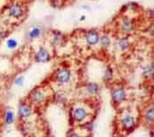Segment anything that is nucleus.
<instances>
[{
	"label": "nucleus",
	"mask_w": 154,
	"mask_h": 137,
	"mask_svg": "<svg viewBox=\"0 0 154 137\" xmlns=\"http://www.w3.org/2000/svg\"><path fill=\"white\" fill-rule=\"evenodd\" d=\"M70 78H71V72L66 68L60 69L57 74V79L61 84L67 83L70 80Z\"/></svg>",
	"instance_id": "obj_1"
},
{
	"label": "nucleus",
	"mask_w": 154,
	"mask_h": 137,
	"mask_svg": "<svg viewBox=\"0 0 154 137\" xmlns=\"http://www.w3.org/2000/svg\"><path fill=\"white\" fill-rule=\"evenodd\" d=\"M49 59H50V56H49L48 52L44 48H41L38 51V53L36 54L35 60L38 62H42V63L47 62L49 61Z\"/></svg>",
	"instance_id": "obj_2"
},
{
	"label": "nucleus",
	"mask_w": 154,
	"mask_h": 137,
	"mask_svg": "<svg viewBox=\"0 0 154 137\" xmlns=\"http://www.w3.org/2000/svg\"><path fill=\"white\" fill-rule=\"evenodd\" d=\"M99 34L97 32L95 31H90L88 32L86 36H85V40H86V42L87 44L91 46H94L96 45L98 42H99Z\"/></svg>",
	"instance_id": "obj_3"
},
{
	"label": "nucleus",
	"mask_w": 154,
	"mask_h": 137,
	"mask_svg": "<svg viewBox=\"0 0 154 137\" xmlns=\"http://www.w3.org/2000/svg\"><path fill=\"white\" fill-rule=\"evenodd\" d=\"M126 99V92L124 89L118 88L113 91V99L116 102H122Z\"/></svg>",
	"instance_id": "obj_4"
},
{
	"label": "nucleus",
	"mask_w": 154,
	"mask_h": 137,
	"mask_svg": "<svg viewBox=\"0 0 154 137\" xmlns=\"http://www.w3.org/2000/svg\"><path fill=\"white\" fill-rule=\"evenodd\" d=\"M9 14H10V16H12L13 18L19 19V18H20L23 15V10H22L20 5H12V7L10 8Z\"/></svg>",
	"instance_id": "obj_5"
},
{
	"label": "nucleus",
	"mask_w": 154,
	"mask_h": 137,
	"mask_svg": "<svg viewBox=\"0 0 154 137\" xmlns=\"http://www.w3.org/2000/svg\"><path fill=\"white\" fill-rule=\"evenodd\" d=\"M122 126L124 127V129H126L127 131L128 130H132L133 126L135 125V120L133 117L131 116H125L122 120Z\"/></svg>",
	"instance_id": "obj_6"
},
{
	"label": "nucleus",
	"mask_w": 154,
	"mask_h": 137,
	"mask_svg": "<svg viewBox=\"0 0 154 137\" xmlns=\"http://www.w3.org/2000/svg\"><path fill=\"white\" fill-rule=\"evenodd\" d=\"M73 116H74V119L77 120V121H82L86 117V112L85 110L81 108V107H79L77 108L74 113H73Z\"/></svg>",
	"instance_id": "obj_7"
},
{
	"label": "nucleus",
	"mask_w": 154,
	"mask_h": 137,
	"mask_svg": "<svg viewBox=\"0 0 154 137\" xmlns=\"http://www.w3.org/2000/svg\"><path fill=\"white\" fill-rule=\"evenodd\" d=\"M31 113H32L31 108L26 105H20V106L19 107V114L21 117H24V118L28 117L31 115Z\"/></svg>",
	"instance_id": "obj_8"
},
{
	"label": "nucleus",
	"mask_w": 154,
	"mask_h": 137,
	"mask_svg": "<svg viewBox=\"0 0 154 137\" xmlns=\"http://www.w3.org/2000/svg\"><path fill=\"white\" fill-rule=\"evenodd\" d=\"M31 99H32V100H33L34 102L40 103L44 100L45 95H44L42 91H33L32 94H31Z\"/></svg>",
	"instance_id": "obj_9"
},
{
	"label": "nucleus",
	"mask_w": 154,
	"mask_h": 137,
	"mask_svg": "<svg viewBox=\"0 0 154 137\" xmlns=\"http://www.w3.org/2000/svg\"><path fill=\"white\" fill-rule=\"evenodd\" d=\"M122 29L126 32V33H130L133 30V23L131 20L129 19H124L122 23Z\"/></svg>",
	"instance_id": "obj_10"
},
{
	"label": "nucleus",
	"mask_w": 154,
	"mask_h": 137,
	"mask_svg": "<svg viewBox=\"0 0 154 137\" xmlns=\"http://www.w3.org/2000/svg\"><path fill=\"white\" fill-rule=\"evenodd\" d=\"M86 90L87 91L90 93V94H96L98 91H99V86H98V84H94V83H91V84H89L88 85H87V87H86Z\"/></svg>",
	"instance_id": "obj_11"
},
{
	"label": "nucleus",
	"mask_w": 154,
	"mask_h": 137,
	"mask_svg": "<svg viewBox=\"0 0 154 137\" xmlns=\"http://www.w3.org/2000/svg\"><path fill=\"white\" fill-rule=\"evenodd\" d=\"M41 33H42V30L40 27H35L33 28L30 33H29V37L31 39H35V38H38L40 35H41Z\"/></svg>",
	"instance_id": "obj_12"
},
{
	"label": "nucleus",
	"mask_w": 154,
	"mask_h": 137,
	"mask_svg": "<svg viewBox=\"0 0 154 137\" xmlns=\"http://www.w3.org/2000/svg\"><path fill=\"white\" fill-rule=\"evenodd\" d=\"M143 75H145L146 77H153V65L152 63L150 64V66H147L146 68H143Z\"/></svg>",
	"instance_id": "obj_13"
},
{
	"label": "nucleus",
	"mask_w": 154,
	"mask_h": 137,
	"mask_svg": "<svg viewBox=\"0 0 154 137\" xmlns=\"http://www.w3.org/2000/svg\"><path fill=\"white\" fill-rule=\"evenodd\" d=\"M118 46L119 47L122 49V50H125L129 47L130 43H129V41L127 39H121L118 41Z\"/></svg>",
	"instance_id": "obj_14"
},
{
	"label": "nucleus",
	"mask_w": 154,
	"mask_h": 137,
	"mask_svg": "<svg viewBox=\"0 0 154 137\" xmlns=\"http://www.w3.org/2000/svg\"><path fill=\"white\" fill-rule=\"evenodd\" d=\"M14 120V114L12 111H8L5 114V121L7 124H12Z\"/></svg>",
	"instance_id": "obj_15"
},
{
	"label": "nucleus",
	"mask_w": 154,
	"mask_h": 137,
	"mask_svg": "<svg viewBox=\"0 0 154 137\" xmlns=\"http://www.w3.org/2000/svg\"><path fill=\"white\" fill-rule=\"evenodd\" d=\"M100 44L103 46V47H108V46L110 45V39H109V37L107 36V35H103V36H101V38H100Z\"/></svg>",
	"instance_id": "obj_16"
},
{
	"label": "nucleus",
	"mask_w": 154,
	"mask_h": 137,
	"mask_svg": "<svg viewBox=\"0 0 154 137\" xmlns=\"http://www.w3.org/2000/svg\"><path fill=\"white\" fill-rule=\"evenodd\" d=\"M6 46H7L8 48L13 49L18 46V41L16 40H14V39H10V40H8L6 41Z\"/></svg>",
	"instance_id": "obj_17"
},
{
	"label": "nucleus",
	"mask_w": 154,
	"mask_h": 137,
	"mask_svg": "<svg viewBox=\"0 0 154 137\" xmlns=\"http://www.w3.org/2000/svg\"><path fill=\"white\" fill-rule=\"evenodd\" d=\"M146 119L150 122H153V108H151L146 113Z\"/></svg>",
	"instance_id": "obj_18"
},
{
	"label": "nucleus",
	"mask_w": 154,
	"mask_h": 137,
	"mask_svg": "<svg viewBox=\"0 0 154 137\" xmlns=\"http://www.w3.org/2000/svg\"><path fill=\"white\" fill-rule=\"evenodd\" d=\"M112 76H113V71H112V69L111 68H107V70H106V72H105V75H104V79L106 80H109L112 78Z\"/></svg>",
	"instance_id": "obj_19"
},
{
	"label": "nucleus",
	"mask_w": 154,
	"mask_h": 137,
	"mask_svg": "<svg viewBox=\"0 0 154 137\" xmlns=\"http://www.w3.org/2000/svg\"><path fill=\"white\" fill-rule=\"evenodd\" d=\"M24 82H25V79H24L23 77H20V78H17L15 79V84L18 86H23Z\"/></svg>",
	"instance_id": "obj_20"
},
{
	"label": "nucleus",
	"mask_w": 154,
	"mask_h": 137,
	"mask_svg": "<svg viewBox=\"0 0 154 137\" xmlns=\"http://www.w3.org/2000/svg\"><path fill=\"white\" fill-rule=\"evenodd\" d=\"M53 42H54V45H60L61 42H62V36L56 35V36H55V39H54V41H53Z\"/></svg>",
	"instance_id": "obj_21"
},
{
	"label": "nucleus",
	"mask_w": 154,
	"mask_h": 137,
	"mask_svg": "<svg viewBox=\"0 0 154 137\" xmlns=\"http://www.w3.org/2000/svg\"><path fill=\"white\" fill-rule=\"evenodd\" d=\"M85 20V16H82L81 18H80V20L82 21V20Z\"/></svg>",
	"instance_id": "obj_22"
}]
</instances>
